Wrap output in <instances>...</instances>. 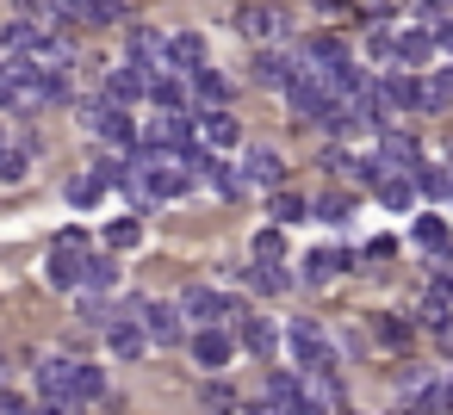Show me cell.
I'll list each match as a JSON object with an SVG mask.
<instances>
[{
  "label": "cell",
  "mask_w": 453,
  "mask_h": 415,
  "mask_svg": "<svg viewBox=\"0 0 453 415\" xmlns=\"http://www.w3.org/2000/svg\"><path fill=\"white\" fill-rule=\"evenodd\" d=\"M236 415H261V403H255V409H236Z\"/></svg>",
  "instance_id": "51"
},
{
  "label": "cell",
  "mask_w": 453,
  "mask_h": 415,
  "mask_svg": "<svg viewBox=\"0 0 453 415\" xmlns=\"http://www.w3.org/2000/svg\"><path fill=\"white\" fill-rule=\"evenodd\" d=\"M410 180H416V192H428V199H453V174H441V168H416Z\"/></svg>",
  "instance_id": "37"
},
{
  "label": "cell",
  "mask_w": 453,
  "mask_h": 415,
  "mask_svg": "<svg viewBox=\"0 0 453 415\" xmlns=\"http://www.w3.org/2000/svg\"><path fill=\"white\" fill-rule=\"evenodd\" d=\"M137 242H143V223H137V217H119V223L106 230V248H137Z\"/></svg>",
  "instance_id": "42"
},
{
  "label": "cell",
  "mask_w": 453,
  "mask_h": 415,
  "mask_svg": "<svg viewBox=\"0 0 453 415\" xmlns=\"http://www.w3.org/2000/svg\"><path fill=\"white\" fill-rule=\"evenodd\" d=\"M242 180L261 186V192H280V186H286V155H280L273 143H255V149L242 155Z\"/></svg>",
  "instance_id": "10"
},
{
  "label": "cell",
  "mask_w": 453,
  "mask_h": 415,
  "mask_svg": "<svg viewBox=\"0 0 453 415\" xmlns=\"http://www.w3.org/2000/svg\"><path fill=\"white\" fill-rule=\"evenodd\" d=\"M19 7H26V13H50V7H57V0H19Z\"/></svg>",
  "instance_id": "48"
},
{
  "label": "cell",
  "mask_w": 453,
  "mask_h": 415,
  "mask_svg": "<svg viewBox=\"0 0 453 415\" xmlns=\"http://www.w3.org/2000/svg\"><path fill=\"white\" fill-rule=\"evenodd\" d=\"M119 285V260L112 254H88V273H81V291H94V298H106Z\"/></svg>",
  "instance_id": "25"
},
{
  "label": "cell",
  "mask_w": 453,
  "mask_h": 415,
  "mask_svg": "<svg viewBox=\"0 0 453 415\" xmlns=\"http://www.w3.org/2000/svg\"><path fill=\"white\" fill-rule=\"evenodd\" d=\"M0 415H26V396L19 390H0Z\"/></svg>",
  "instance_id": "47"
},
{
  "label": "cell",
  "mask_w": 453,
  "mask_h": 415,
  "mask_svg": "<svg viewBox=\"0 0 453 415\" xmlns=\"http://www.w3.org/2000/svg\"><path fill=\"white\" fill-rule=\"evenodd\" d=\"M348 211H354V199H348V192H342V186H335V192H323V199H317V217H323V223H348Z\"/></svg>",
  "instance_id": "39"
},
{
  "label": "cell",
  "mask_w": 453,
  "mask_h": 415,
  "mask_svg": "<svg viewBox=\"0 0 453 415\" xmlns=\"http://www.w3.org/2000/svg\"><path fill=\"white\" fill-rule=\"evenodd\" d=\"M193 100H199V112H205V106H224V100H230V81H224L218 69H193Z\"/></svg>",
  "instance_id": "28"
},
{
  "label": "cell",
  "mask_w": 453,
  "mask_h": 415,
  "mask_svg": "<svg viewBox=\"0 0 453 415\" xmlns=\"http://www.w3.org/2000/svg\"><path fill=\"white\" fill-rule=\"evenodd\" d=\"M441 341H447V347H453V316H447V328H441Z\"/></svg>",
  "instance_id": "50"
},
{
  "label": "cell",
  "mask_w": 453,
  "mask_h": 415,
  "mask_svg": "<svg viewBox=\"0 0 453 415\" xmlns=\"http://www.w3.org/2000/svg\"><path fill=\"white\" fill-rule=\"evenodd\" d=\"M416 248L447 254V248H453V223H447V217H434V211H428V217H416Z\"/></svg>",
  "instance_id": "23"
},
{
  "label": "cell",
  "mask_w": 453,
  "mask_h": 415,
  "mask_svg": "<svg viewBox=\"0 0 453 415\" xmlns=\"http://www.w3.org/2000/svg\"><path fill=\"white\" fill-rule=\"evenodd\" d=\"M26 63H32L38 75H63V69L75 63V44H69V38H44V32H38V44H32V57H26Z\"/></svg>",
  "instance_id": "19"
},
{
  "label": "cell",
  "mask_w": 453,
  "mask_h": 415,
  "mask_svg": "<svg viewBox=\"0 0 453 415\" xmlns=\"http://www.w3.org/2000/svg\"><path fill=\"white\" fill-rule=\"evenodd\" d=\"M304 378V396L292 415H348V390H342V372H298Z\"/></svg>",
  "instance_id": "5"
},
{
  "label": "cell",
  "mask_w": 453,
  "mask_h": 415,
  "mask_svg": "<svg viewBox=\"0 0 453 415\" xmlns=\"http://www.w3.org/2000/svg\"><path fill=\"white\" fill-rule=\"evenodd\" d=\"M180 316L199 322V328H224V322H242L249 310H242L236 298L211 291V285H187V291H180Z\"/></svg>",
  "instance_id": "3"
},
{
  "label": "cell",
  "mask_w": 453,
  "mask_h": 415,
  "mask_svg": "<svg viewBox=\"0 0 453 415\" xmlns=\"http://www.w3.org/2000/svg\"><path fill=\"white\" fill-rule=\"evenodd\" d=\"M75 366H81V359L44 353V359H38V396H44V403H63V409H81V403H75Z\"/></svg>",
  "instance_id": "7"
},
{
  "label": "cell",
  "mask_w": 453,
  "mask_h": 415,
  "mask_svg": "<svg viewBox=\"0 0 453 415\" xmlns=\"http://www.w3.org/2000/svg\"><path fill=\"white\" fill-rule=\"evenodd\" d=\"M106 347H112L119 359H137V353L150 347V335H143V316H112V322H106Z\"/></svg>",
  "instance_id": "17"
},
{
  "label": "cell",
  "mask_w": 453,
  "mask_h": 415,
  "mask_svg": "<svg viewBox=\"0 0 453 415\" xmlns=\"http://www.w3.org/2000/svg\"><path fill=\"white\" fill-rule=\"evenodd\" d=\"M342 267H348V254H335V248H317V254H304V273H298V279H304V285H329Z\"/></svg>",
  "instance_id": "24"
},
{
  "label": "cell",
  "mask_w": 453,
  "mask_h": 415,
  "mask_svg": "<svg viewBox=\"0 0 453 415\" xmlns=\"http://www.w3.org/2000/svg\"><path fill=\"white\" fill-rule=\"evenodd\" d=\"M236 26H242V38L273 44V38L286 32V13H280V7H267V0H255V7H242V13H236Z\"/></svg>",
  "instance_id": "14"
},
{
  "label": "cell",
  "mask_w": 453,
  "mask_h": 415,
  "mask_svg": "<svg viewBox=\"0 0 453 415\" xmlns=\"http://www.w3.org/2000/svg\"><path fill=\"white\" fill-rule=\"evenodd\" d=\"M286 106H292V118H298V124H323V118H329V106H335V94H329L311 69H298V75L286 81Z\"/></svg>",
  "instance_id": "4"
},
{
  "label": "cell",
  "mask_w": 453,
  "mask_h": 415,
  "mask_svg": "<svg viewBox=\"0 0 453 415\" xmlns=\"http://www.w3.org/2000/svg\"><path fill=\"white\" fill-rule=\"evenodd\" d=\"M137 316H143V335H150L156 347H174V341H187V316H180V304H156V298H150Z\"/></svg>",
  "instance_id": "11"
},
{
  "label": "cell",
  "mask_w": 453,
  "mask_h": 415,
  "mask_svg": "<svg viewBox=\"0 0 453 415\" xmlns=\"http://www.w3.org/2000/svg\"><path fill=\"white\" fill-rule=\"evenodd\" d=\"M143 94H150V75H143L137 63L106 69V100H112V106H131V100H143Z\"/></svg>",
  "instance_id": "21"
},
{
  "label": "cell",
  "mask_w": 453,
  "mask_h": 415,
  "mask_svg": "<svg viewBox=\"0 0 453 415\" xmlns=\"http://www.w3.org/2000/svg\"><path fill=\"white\" fill-rule=\"evenodd\" d=\"M255 260H261V267H280V260H286V236H280V223H273V230H255Z\"/></svg>",
  "instance_id": "34"
},
{
  "label": "cell",
  "mask_w": 453,
  "mask_h": 415,
  "mask_svg": "<svg viewBox=\"0 0 453 415\" xmlns=\"http://www.w3.org/2000/svg\"><path fill=\"white\" fill-rule=\"evenodd\" d=\"M143 143H150V149H162V155H187V143H193V118H187V112H162V106H156V118L143 124Z\"/></svg>",
  "instance_id": "8"
},
{
  "label": "cell",
  "mask_w": 453,
  "mask_h": 415,
  "mask_svg": "<svg viewBox=\"0 0 453 415\" xmlns=\"http://www.w3.org/2000/svg\"><path fill=\"white\" fill-rule=\"evenodd\" d=\"M187 162H193V180H211V186H218V192H224V199H242V192H249V180H242V174H236V168H230V162H218V155H211V149H205V155H199V149H193V155H187Z\"/></svg>",
  "instance_id": "13"
},
{
  "label": "cell",
  "mask_w": 453,
  "mask_h": 415,
  "mask_svg": "<svg viewBox=\"0 0 453 415\" xmlns=\"http://www.w3.org/2000/svg\"><path fill=\"white\" fill-rule=\"evenodd\" d=\"M236 409H242V403H236V390L211 378V384H205V415H236Z\"/></svg>",
  "instance_id": "40"
},
{
  "label": "cell",
  "mask_w": 453,
  "mask_h": 415,
  "mask_svg": "<svg viewBox=\"0 0 453 415\" xmlns=\"http://www.w3.org/2000/svg\"><path fill=\"white\" fill-rule=\"evenodd\" d=\"M428 57H434V38H428V32H397V63H403L410 75H416Z\"/></svg>",
  "instance_id": "27"
},
{
  "label": "cell",
  "mask_w": 453,
  "mask_h": 415,
  "mask_svg": "<svg viewBox=\"0 0 453 415\" xmlns=\"http://www.w3.org/2000/svg\"><path fill=\"white\" fill-rule=\"evenodd\" d=\"M379 162H385V168H397V174H416V168H422V143H416L410 131L385 124V131H379Z\"/></svg>",
  "instance_id": "12"
},
{
  "label": "cell",
  "mask_w": 453,
  "mask_h": 415,
  "mask_svg": "<svg viewBox=\"0 0 453 415\" xmlns=\"http://www.w3.org/2000/svg\"><path fill=\"white\" fill-rule=\"evenodd\" d=\"M298 75V50H261L255 57V87H286Z\"/></svg>",
  "instance_id": "20"
},
{
  "label": "cell",
  "mask_w": 453,
  "mask_h": 415,
  "mask_svg": "<svg viewBox=\"0 0 453 415\" xmlns=\"http://www.w3.org/2000/svg\"><path fill=\"white\" fill-rule=\"evenodd\" d=\"M193 137H205V149H230L242 131H236V118H230L224 106H205V112L193 118Z\"/></svg>",
  "instance_id": "16"
},
{
  "label": "cell",
  "mask_w": 453,
  "mask_h": 415,
  "mask_svg": "<svg viewBox=\"0 0 453 415\" xmlns=\"http://www.w3.org/2000/svg\"><path fill=\"white\" fill-rule=\"evenodd\" d=\"M38 415H81V409H63V403H44Z\"/></svg>",
  "instance_id": "49"
},
{
  "label": "cell",
  "mask_w": 453,
  "mask_h": 415,
  "mask_svg": "<svg viewBox=\"0 0 453 415\" xmlns=\"http://www.w3.org/2000/svg\"><path fill=\"white\" fill-rule=\"evenodd\" d=\"M81 124H88V137H100L106 149H125V143H131V118H125V106H112V100H94V106L81 112Z\"/></svg>",
  "instance_id": "9"
},
{
  "label": "cell",
  "mask_w": 453,
  "mask_h": 415,
  "mask_svg": "<svg viewBox=\"0 0 453 415\" xmlns=\"http://www.w3.org/2000/svg\"><path fill=\"white\" fill-rule=\"evenodd\" d=\"M242 347H249L255 359H273V347H280L273 322H267V316H242Z\"/></svg>",
  "instance_id": "26"
},
{
  "label": "cell",
  "mask_w": 453,
  "mask_h": 415,
  "mask_svg": "<svg viewBox=\"0 0 453 415\" xmlns=\"http://www.w3.org/2000/svg\"><path fill=\"white\" fill-rule=\"evenodd\" d=\"M168 69H174V75L205 69V32H174V38H168Z\"/></svg>",
  "instance_id": "18"
},
{
  "label": "cell",
  "mask_w": 453,
  "mask_h": 415,
  "mask_svg": "<svg viewBox=\"0 0 453 415\" xmlns=\"http://www.w3.org/2000/svg\"><path fill=\"white\" fill-rule=\"evenodd\" d=\"M447 168H453V149H447Z\"/></svg>",
  "instance_id": "52"
},
{
  "label": "cell",
  "mask_w": 453,
  "mask_h": 415,
  "mask_svg": "<svg viewBox=\"0 0 453 415\" xmlns=\"http://www.w3.org/2000/svg\"><path fill=\"white\" fill-rule=\"evenodd\" d=\"M342 174H354V186H372V192H379V180H385V162H379V155H354Z\"/></svg>",
  "instance_id": "36"
},
{
  "label": "cell",
  "mask_w": 453,
  "mask_h": 415,
  "mask_svg": "<svg viewBox=\"0 0 453 415\" xmlns=\"http://www.w3.org/2000/svg\"><path fill=\"white\" fill-rule=\"evenodd\" d=\"M100 396H106V366L81 359L75 366V403H100Z\"/></svg>",
  "instance_id": "32"
},
{
  "label": "cell",
  "mask_w": 453,
  "mask_h": 415,
  "mask_svg": "<svg viewBox=\"0 0 453 415\" xmlns=\"http://www.w3.org/2000/svg\"><path fill=\"white\" fill-rule=\"evenodd\" d=\"M0 149H7V137H0Z\"/></svg>",
  "instance_id": "53"
},
{
  "label": "cell",
  "mask_w": 453,
  "mask_h": 415,
  "mask_svg": "<svg viewBox=\"0 0 453 415\" xmlns=\"http://www.w3.org/2000/svg\"><path fill=\"white\" fill-rule=\"evenodd\" d=\"M81 273H88V236L81 230H63L50 242V260H44V279L57 291H81Z\"/></svg>",
  "instance_id": "2"
},
{
  "label": "cell",
  "mask_w": 453,
  "mask_h": 415,
  "mask_svg": "<svg viewBox=\"0 0 453 415\" xmlns=\"http://www.w3.org/2000/svg\"><path fill=\"white\" fill-rule=\"evenodd\" d=\"M150 100L162 112H180V75H150Z\"/></svg>",
  "instance_id": "35"
},
{
  "label": "cell",
  "mask_w": 453,
  "mask_h": 415,
  "mask_svg": "<svg viewBox=\"0 0 453 415\" xmlns=\"http://www.w3.org/2000/svg\"><path fill=\"white\" fill-rule=\"evenodd\" d=\"M32 44H38V26L32 19H7V26H0V57H7V63H26Z\"/></svg>",
  "instance_id": "22"
},
{
  "label": "cell",
  "mask_w": 453,
  "mask_h": 415,
  "mask_svg": "<svg viewBox=\"0 0 453 415\" xmlns=\"http://www.w3.org/2000/svg\"><path fill=\"white\" fill-rule=\"evenodd\" d=\"M379 205H385V211H410V205H416V180H410V174H385V180H379Z\"/></svg>",
  "instance_id": "29"
},
{
  "label": "cell",
  "mask_w": 453,
  "mask_h": 415,
  "mask_svg": "<svg viewBox=\"0 0 453 415\" xmlns=\"http://www.w3.org/2000/svg\"><path fill=\"white\" fill-rule=\"evenodd\" d=\"M267 217L286 230V223H304V217H311V205H304L298 192H286V186H280V192H267Z\"/></svg>",
  "instance_id": "30"
},
{
  "label": "cell",
  "mask_w": 453,
  "mask_h": 415,
  "mask_svg": "<svg viewBox=\"0 0 453 415\" xmlns=\"http://www.w3.org/2000/svg\"><path fill=\"white\" fill-rule=\"evenodd\" d=\"M13 100H19V69H13V63H0V106L13 112Z\"/></svg>",
  "instance_id": "45"
},
{
  "label": "cell",
  "mask_w": 453,
  "mask_h": 415,
  "mask_svg": "<svg viewBox=\"0 0 453 415\" xmlns=\"http://www.w3.org/2000/svg\"><path fill=\"white\" fill-rule=\"evenodd\" d=\"M379 112H385V124L397 118V112H428V87L403 69V75H385L379 81Z\"/></svg>",
  "instance_id": "6"
},
{
  "label": "cell",
  "mask_w": 453,
  "mask_h": 415,
  "mask_svg": "<svg viewBox=\"0 0 453 415\" xmlns=\"http://www.w3.org/2000/svg\"><path fill=\"white\" fill-rule=\"evenodd\" d=\"M372 335H379L385 347H410V335H416V328H410L403 316H391V310H379V316H372Z\"/></svg>",
  "instance_id": "33"
},
{
  "label": "cell",
  "mask_w": 453,
  "mask_h": 415,
  "mask_svg": "<svg viewBox=\"0 0 453 415\" xmlns=\"http://www.w3.org/2000/svg\"><path fill=\"white\" fill-rule=\"evenodd\" d=\"M441 106H453V63L434 69V81H428V112H441Z\"/></svg>",
  "instance_id": "43"
},
{
  "label": "cell",
  "mask_w": 453,
  "mask_h": 415,
  "mask_svg": "<svg viewBox=\"0 0 453 415\" xmlns=\"http://www.w3.org/2000/svg\"><path fill=\"white\" fill-rule=\"evenodd\" d=\"M230 353H236L230 328H193V359H199L205 372H224V366H230Z\"/></svg>",
  "instance_id": "15"
},
{
  "label": "cell",
  "mask_w": 453,
  "mask_h": 415,
  "mask_svg": "<svg viewBox=\"0 0 453 415\" xmlns=\"http://www.w3.org/2000/svg\"><path fill=\"white\" fill-rule=\"evenodd\" d=\"M32 174V155L26 149H0V186H19Z\"/></svg>",
  "instance_id": "38"
},
{
  "label": "cell",
  "mask_w": 453,
  "mask_h": 415,
  "mask_svg": "<svg viewBox=\"0 0 453 415\" xmlns=\"http://www.w3.org/2000/svg\"><path fill=\"white\" fill-rule=\"evenodd\" d=\"M348 7H354L360 19H372V26H379V19H397V13H403V0H348Z\"/></svg>",
  "instance_id": "41"
},
{
  "label": "cell",
  "mask_w": 453,
  "mask_h": 415,
  "mask_svg": "<svg viewBox=\"0 0 453 415\" xmlns=\"http://www.w3.org/2000/svg\"><path fill=\"white\" fill-rule=\"evenodd\" d=\"M286 347H292L298 372H342V359H335V341L323 335V322H317V316H298V322L286 328Z\"/></svg>",
  "instance_id": "1"
},
{
  "label": "cell",
  "mask_w": 453,
  "mask_h": 415,
  "mask_svg": "<svg viewBox=\"0 0 453 415\" xmlns=\"http://www.w3.org/2000/svg\"><path fill=\"white\" fill-rule=\"evenodd\" d=\"M100 192H106V186H100L94 174H75V180H69V199H75V205H100Z\"/></svg>",
  "instance_id": "44"
},
{
  "label": "cell",
  "mask_w": 453,
  "mask_h": 415,
  "mask_svg": "<svg viewBox=\"0 0 453 415\" xmlns=\"http://www.w3.org/2000/svg\"><path fill=\"white\" fill-rule=\"evenodd\" d=\"M428 38H434V50H447V57H453V19H434V32H428Z\"/></svg>",
  "instance_id": "46"
},
{
  "label": "cell",
  "mask_w": 453,
  "mask_h": 415,
  "mask_svg": "<svg viewBox=\"0 0 453 415\" xmlns=\"http://www.w3.org/2000/svg\"><path fill=\"white\" fill-rule=\"evenodd\" d=\"M242 279H249V291H261V298H273V291H286V285H292V273L261 267V260H249V267H242Z\"/></svg>",
  "instance_id": "31"
}]
</instances>
